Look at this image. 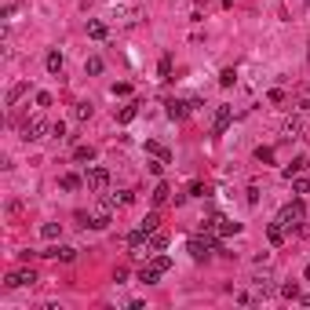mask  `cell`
I'll return each instance as SVG.
<instances>
[{"instance_id": "obj_1", "label": "cell", "mask_w": 310, "mask_h": 310, "mask_svg": "<svg viewBox=\"0 0 310 310\" xmlns=\"http://www.w3.org/2000/svg\"><path fill=\"white\" fill-rule=\"evenodd\" d=\"M212 248H215V252H219V234H215V230H205V234H201V237H190V244H186V252H190L197 263L201 259H208V252H212Z\"/></svg>"}, {"instance_id": "obj_2", "label": "cell", "mask_w": 310, "mask_h": 310, "mask_svg": "<svg viewBox=\"0 0 310 310\" xmlns=\"http://www.w3.org/2000/svg\"><path fill=\"white\" fill-rule=\"evenodd\" d=\"M306 219V208H303V201H288V205L277 212V223H281L285 230H299Z\"/></svg>"}, {"instance_id": "obj_3", "label": "cell", "mask_w": 310, "mask_h": 310, "mask_svg": "<svg viewBox=\"0 0 310 310\" xmlns=\"http://www.w3.org/2000/svg\"><path fill=\"white\" fill-rule=\"evenodd\" d=\"M44 135H51V124L44 120L40 113L29 117V120L22 124V139H26V143H37V139H44Z\"/></svg>"}, {"instance_id": "obj_4", "label": "cell", "mask_w": 310, "mask_h": 310, "mask_svg": "<svg viewBox=\"0 0 310 310\" xmlns=\"http://www.w3.org/2000/svg\"><path fill=\"white\" fill-rule=\"evenodd\" d=\"M84 186H88V190L91 194H106V190H110V168H88V179H84Z\"/></svg>"}, {"instance_id": "obj_5", "label": "cell", "mask_w": 310, "mask_h": 310, "mask_svg": "<svg viewBox=\"0 0 310 310\" xmlns=\"http://www.w3.org/2000/svg\"><path fill=\"white\" fill-rule=\"evenodd\" d=\"M113 19L120 26H139L143 22V8L139 4H113Z\"/></svg>"}, {"instance_id": "obj_6", "label": "cell", "mask_w": 310, "mask_h": 310, "mask_svg": "<svg viewBox=\"0 0 310 310\" xmlns=\"http://www.w3.org/2000/svg\"><path fill=\"white\" fill-rule=\"evenodd\" d=\"M205 230H215V234H219V237H226V234H241V223L226 219V215H208Z\"/></svg>"}, {"instance_id": "obj_7", "label": "cell", "mask_w": 310, "mask_h": 310, "mask_svg": "<svg viewBox=\"0 0 310 310\" xmlns=\"http://www.w3.org/2000/svg\"><path fill=\"white\" fill-rule=\"evenodd\" d=\"M230 124H234V106H219V110H215V120H212V132L223 135Z\"/></svg>"}, {"instance_id": "obj_8", "label": "cell", "mask_w": 310, "mask_h": 310, "mask_svg": "<svg viewBox=\"0 0 310 310\" xmlns=\"http://www.w3.org/2000/svg\"><path fill=\"white\" fill-rule=\"evenodd\" d=\"M37 281V274L33 270H15L4 277V288H26V285H33Z\"/></svg>"}, {"instance_id": "obj_9", "label": "cell", "mask_w": 310, "mask_h": 310, "mask_svg": "<svg viewBox=\"0 0 310 310\" xmlns=\"http://www.w3.org/2000/svg\"><path fill=\"white\" fill-rule=\"evenodd\" d=\"M110 212H113V205H110V201L102 197V205H99V208H95V215L88 219V226H95V230H106V226H110Z\"/></svg>"}, {"instance_id": "obj_10", "label": "cell", "mask_w": 310, "mask_h": 310, "mask_svg": "<svg viewBox=\"0 0 310 310\" xmlns=\"http://www.w3.org/2000/svg\"><path fill=\"white\" fill-rule=\"evenodd\" d=\"M37 256H48V259L73 263V259H77V248H70V244H51V248H44V252H37Z\"/></svg>"}, {"instance_id": "obj_11", "label": "cell", "mask_w": 310, "mask_h": 310, "mask_svg": "<svg viewBox=\"0 0 310 310\" xmlns=\"http://www.w3.org/2000/svg\"><path fill=\"white\" fill-rule=\"evenodd\" d=\"M164 113L172 117V120H182L186 113H190V102H182V99H168V102H164Z\"/></svg>"}, {"instance_id": "obj_12", "label": "cell", "mask_w": 310, "mask_h": 310, "mask_svg": "<svg viewBox=\"0 0 310 310\" xmlns=\"http://www.w3.org/2000/svg\"><path fill=\"white\" fill-rule=\"evenodd\" d=\"M252 285H256V299H270V296H274V281H270L267 274H263V277H256Z\"/></svg>"}, {"instance_id": "obj_13", "label": "cell", "mask_w": 310, "mask_h": 310, "mask_svg": "<svg viewBox=\"0 0 310 310\" xmlns=\"http://www.w3.org/2000/svg\"><path fill=\"white\" fill-rule=\"evenodd\" d=\"M88 37L91 40H106V37H110V26H106L102 19H91L88 22Z\"/></svg>"}, {"instance_id": "obj_14", "label": "cell", "mask_w": 310, "mask_h": 310, "mask_svg": "<svg viewBox=\"0 0 310 310\" xmlns=\"http://www.w3.org/2000/svg\"><path fill=\"white\" fill-rule=\"evenodd\" d=\"M285 234H288V230H285L281 223H277V219L267 226V237H270V244H285Z\"/></svg>"}, {"instance_id": "obj_15", "label": "cell", "mask_w": 310, "mask_h": 310, "mask_svg": "<svg viewBox=\"0 0 310 310\" xmlns=\"http://www.w3.org/2000/svg\"><path fill=\"white\" fill-rule=\"evenodd\" d=\"M157 277H161V270L153 267V263H146V267L139 270V281H143V285H157Z\"/></svg>"}, {"instance_id": "obj_16", "label": "cell", "mask_w": 310, "mask_h": 310, "mask_svg": "<svg viewBox=\"0 0 310 310\" xmlns=\"http://www.w3.org/2000/svg\"><path fill=\"white\" fill-rule=\"evenodd\" d=\"M168 197H172V186H168V182H157V186H153V205H164Z\"/></svg>"}, {"instance_id": "obj_17", "label": "cell", "mask_w": 310, "mask_h": 310, "mask_svg": "<svg viewBox=\"0 0 310 310\" xmlns=\"http://www.w3.org/2000/svg\"><path fill=\"white\" fill-rule=\"evenodd\" d=\"M44 62H48V73H51V77L62 73V55H58V51H48V58H44Z\"/></svg>"}, {"instance_id": "obj_18", "label": "cell", "mask_w": 310, "mask_h": 310, "mask_svg": "<svg viewBox=\"0 0 310 310\" xmlns=\"http://www.w3.org/2000/svg\"><path fill=\"white\" fill-rule=\"evenodd\" d=\"M106 201H110V205L117 208V205H132V201H135V194H132V190H120V194H110Z\"/></svg>"}, {"instance_id": "obj_19", "label": "cell", "mask_w": 310, "mask_h": 310, "mask_svg": "<svg viewBox=\"0 0 310 310\" xmlns=\"http://www.w3.org/2000/svg\"><path fill=\"white\" fill-rule=\"evenodd\" d=\"M157 223H161V215L157 212H150L143 223H139V230H143V234H153V230H157Z\"/></svg>"}, {"instance_id": "obj_20", "label": "cell", "mask_w": 310, "mask_h": 310, "mask_svg": "<svg viewBox=\"0 0 310 310\" xmlns=\"http://www.w3.org/2000/svg\"><path fill=\"white\" fill-rule=\"evenodd\" d=\"M150 263H153V267H157L161 274H164V270H172V256H161V252H153V256H150Z\"/></svg>"}, {"instance_id": "obj_21", "label": "cell", "mask_w": 310, "mask_h": 310, "mask_svg": "<svg viewBox=\"0 0 310 310\" xmlns=\"http://www.w3.org/2000/svg\"><path fill=\"white\" fill-rule=\"evenodd\" d=\"M146 153H153V157H161V161H172V153H168L161 143H153V139H150V143H146Z\"/></svg>"}, {"instance_id": "obj_22", "label": "cell", "mask_w": 310, "mask_h": 310, "mask_svg": "<svg viewBox=\"0 0 310 310\" xmlns=\"http://www.w3.org/2000/svg\"><path fill=\"white\" fill-rule=\"evenodd\" d=\"M58 234H62V226H58V223H44V226H40V237H44V241H55Z\"/></svg>"}, {"instance_id": "obj_23", "label": "cell", "mask_w": 310, "mask_h": 310, "mask_svg": "<svg viewBox=\"0 0 310 310\" xmlns=\"http://www.w3.org/2000/svg\"><path fill=\"white\" fill-rule=\"evenodd\" d=\"M303 168H306V157H296V161H292V164L285 168V172H281V175H285V179H292V175H299V172H303Z\"/></svg>"}, {"instance_id": "obj_24", "label": "cell", "mask_w": 310, "mask_h": 310, "mask_svg": "<svg viewBox=\"0 0 310 310\" xmlns=\"http://www.w3.org/2000/svg\"><path fill=\"white\" fill-rule=\"evenodd\" d=\"M73 161H95V146H77L73 150Z\"/></svg>"}, {"instance_id": "obj_25", "label": "cell", "mask_w": 310, "mask_h": 310, "mask_svg": "<svg viewBox=\"0 0 310 310\" xmlns=\"http://www.w3.org/2000/svg\"><path fill=\"white\" fill-rule=\"evenodd\" d=\"M58 186H62V190H77V186H81V175H73V172H66V175L58 179Z\"/></svg>"}, {"instance_id": "obj_26", "label": "cell", "mask_w": 310, "mask_h": 310, "mask_svg": "<svg viewBox=\"0 0 310 310\" xmlns=\"http://www.w3.org/2000/svg\"><path fill=\"white\" fill-rule=\"evenodd\" d=\"M135 113H139V102H135V106H124V110L117 113V120H120V124H132V120H135Z\"/></svg>"}, {"instance_id": "obj_27", "label": "cell", "mask_w": 310, "mask_h": 310, "mask_svg": "<svg viewBox=\"0 0 310 310\" xmlns=\"http://www.w3.org/2000/svg\"><path fill=\"white\" fill-rule=\"evenodd\" d=\"M299 128H303V120H299V117L285 120V135H288V139H296V135H299Z\"/></svg>"}, {"instance_id": "obj_28", "label": "cell", "mask_w": 310, "mask_h": 310, "mask_svg": "<svg viewBox=\"0 0 310 310\" xmlns=\"http://www.w3.org/2000/svg\"><path fill=\"white\" fill-rule=\"evenodd\" d=\"M150 244H153V252H164V248H168V234H157V230H153Z\"/></svg>"}, {"instance_id": "obj_29", "label": "cell", "mask_w": 310, "mask_h": 310, "mask_svg": "<svg viewBox=\"0 0 310 310\" xmlns=\"http://www.w3.org/2000/svg\"><path fill=\"white\" fill-rule=\"evenodd\" d=\"M91 113H95V110H91V102H77V110H73V117H77V120H88Z\"/></svg>"}, {"instance_id": "obj_30", "label": "cell", "mask_w": 310, "mask_h": 310, "mask_svg": "<svg viewBox=\"0 0 310 310\" xmlns=\"http://www.w3.org/2000/svg\"><path fill=\"white\" fill-rule=\"evenodd\" d=\"M281 296H285V299H299V285H296V281H285V285H281Z\"/></svg>"}, {"instance_id": "obj_31", "label": "cell", "mask_w": 310, "mask_h": 310, "mask_svg": "<svg viewBox=\"0 0 310 310\" xmlns=\"http://www.w3.org/2000/svg\"><path fill=\"white\" fill-rule=\"evenodd\" d=\"M84 70H88L91 77H95V73H102V58H99V55H91V58L84 62Z\"/></svg>"}, {"instance_id": "obj_32", "label": "cell", "mask_w": 310, "mask_h": 310, "mask_svg": "<svg viewBox=\"0 0 310 310\" xmlns=\"http://www.w3.org/2000/svg\"><path fill=\"white\" fill-rule=\"evenodd\" d=\"M22 95H26V84H15V88L8 91V106H15V102H19Z\"/></svg>"}, {"instance_id": "obj_33", "label": "cell", "mask_w": 310, "mask_h": 310, "mask_svg": "<svg viewBox=\"0 0 310 310\" xmlns=\"http://www.w3.org/2000/svg\"><path fill=\"white\" fill-rule=\"evenodd\" d=\"M55 99H51V91H37V110H48Z\"/></svg>"}, {"instance_id": "obj_34", "label": "cell", "mask_w": 310, "mask_h": 310, "mask_svg": "<svg viewBox=\"0 0 310 310\" xmlns=\"http://www.w3.org/2000/svg\"><path fill=\"white\" fill-rule=\"evenodd\" d=\"M256 161L270 164V161H274V150H270V146H259V150H256Z\"/></svg>"}, {"instance_id": "obj_35", "label": "cell", "mask_w": 310, "mask_h": 310, "mask_svg": "<svg viewBox=\"0 0 310 310\" xmlns=\"http://www.w3.org/2000/svg\"><path fill=\"white\" fill-rule=\"evenodd\" d=\"M157 73H161V81H168V73H172V55L161 58V70H157Z\"/></svg>"}, {"instance_id": "obj_36", "label": "cell", "mask_w": 310, "mask_h": 310, "mask_svg": "<svg viewBox=\"0 0 310 310\" xmlns=\"http://www.w3.org/2000/svg\"><path fill=\"white\" fill-rule=\"evenodd\" d=\"M234 81H237V73H234V70H223V73H219V84H223V88H230Z\"/></svg>"}, {"instance_id": "obj_37", "label": "cell", "mask_w": 310, "mask_h": 310, "mask_svg": "<svg viewBox=\"0 0 310 310\" xmlns=\"http://www.w3.org/2000/svg\"><path fill=\"white\" fill-rule=\"evenodd\" d=\"M292 190H296V194H310V179H296V182H292Z\"/></svg>"}, {"instance_id": "obj_38", "label": "cell", "mask_w": 310, "mask_h": 310, "mask_svg": "<svg viewBox=\"0 0 310 310\" xmlns=\"http://www.w3.org/2000/svg\"><path fill=\"white\" fill-rule=\"evenodd\" d=\"M190 194H194V197H205V194H208V186H205V182H194V186H190Z\"/></svg>"}, {"instance_id": "obj_39", "label": "cell", "mask_w": 310, "mask_h": 310, "mask_svg": "<svg viewBox=\"0 0 310 310\" xmlns=\"http://www.w3.org/2000/svg\"><path fill=\"white\" fill-rule=\"evenodd\" d=\"M51 135H55V139H62V135H66V124L55 120V124H51Z\"/></svg>"}, {"instance_id": "obj_40", "label": "cell", "mask_w": 310, "mask_h": 310, "mask_svg": "<svg viewBox=\"0 0 310 310\" xmlns=\"http://www.w3.org/2000/svg\"><path fill=\"white\" fill-rule=\"evenodd\" d=\"M270 102H274V106H281V102H285V91H277V88H274V91H270Z\"/></svg>"}, {"instance_id": "obj_41", "label": "cell", "mask_w": 310, "mask_h": 310, "mask_svg": "<svg viewBox=\"0 0 310 310\" xmlns=\"http://www.w3.org/2000/svg\"><path fill=\"white\" fill-rule=\"evenodd\" d=\"M296 110H299V113H310V99H299V102H296Z\"/></svg>"}, {"instance_id": "obj_42", "label": "cell", "mask_w": 310, "mask_h": 310, "mask_svg": "<svg viewBox=\"0 0 310 310\" xmlns=\"http://www.w3.org/2000/svg\"><path fill=\"white\" fill-rule=\"evenodd\" d=\"M299 303H303V306H310V292H306V296H299Z\"/></svg>"}]
</instances>
